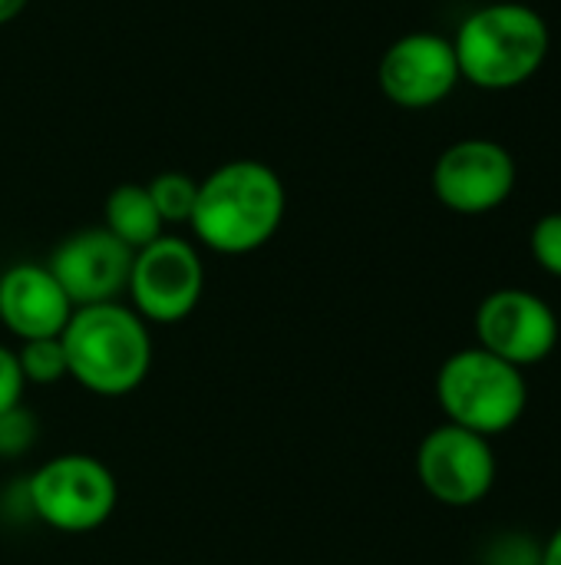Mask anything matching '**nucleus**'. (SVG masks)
I'll list each match as a JSON object with an SVG mask.
<instances>
[{
  "label": "nucleus",
  "mask_w": 561,
  "mask_h": 565,
  "mask_svg": "<svg viewBox=\"0 0 561 565\" xmlns=\"http://www.w3.org/2000/svg\"><path fill=\"white\" fill-rule=\"evenodd\" d=\"M103 228H109L122 245H129L132 252L145 248L149 242H155L159 235H165V222L155 212V202L149 195L145 185L136 182H122L106 195L103 205Z\"/></svg>",
  "instance_id": "13"
},
{
  "label": "nucleus",
  "mask_w": 561,
  "mask_h": 565,
  "mask_svg": "<svg viewBox=\"0 0 561 565\" xmlns=\"http://www.w3.org/2000/svg\"><path fill=\"white\" fill-rule=\"evenodd\" d=\"M423 490L446 507H473L496 487V454L489 437L456 424L433 427L417 450Z\"/></svg>",
  "instance_id": "7"
},
{
  "label": "nucleus",
  "mask_w": 561,
  "mask_h": 565,
  "mask_svg": "<svg viewBox=\"0 0 561 565\" xmlns=\"http://www.w3.org/2000/svg\"><path fill=\"white\" fill-rule=\"evenodd\" d=\"M377 79L384 96L400 109H430L443 103L463 76L453 40L420 30L387 46V53L380 56Z\"/></svg>",
  "instance_id": "10"
},
{
  "label": "nucleus",
  "mask_w": 561,
  "mask_h": 565,
  "mask_svg": "<svg viewBox=\"0 0 561 565\" xmlns=\"http://www.w3.org/2000/svg\"><path fill=\"white\" fill-rule=\"evenodd\" d=\"M145 189H149L155 212L165 225H188L195 195H198V179H192L185 172H159Z\"/></svg>",
  "instance_id": "14"
},
{
  "label": "nucleus",
  "mask_w": 561,
  "mask_h": 565,
  "mask_svg": "<svg viewBox=\"0 0 561 565\" xmlns=\"http://www.w3.org/2000/svg\"><path fill=\"white\" fill-rule=\"evenodd\" d=\"M479 348L526 371L552 358L559 344V318L549 301L526 288H499L476 308Z\"/></svg>",
  "instance_id": "8"
},
{
  "label": "nucleus",
  "mask_w": 561,
  "mask_h": 565,
  "mask_svg": "<svg viewBox=\"0 0 561 565\" xmlns=\"http://www.w3.org/2000/svg\"><path fill=\"white\" fill-rule=\"evenodd\" d=\"M73 301L46 265L20 262L0 275V321L20 341L60 338Z\"/></svg>",
  "instance_id": "12"
},
{
  "label": "nucleus",
  "mask_w": 561,
  "mask_h": 565,
  "mask_svg": "<svg viewBox=\"0 0 561 565\" xmlns=\"http://www.w3.org/2000/svg\"><path fill=\"white\" fill-rule=\"evenodd\" d=\"M26 3H30V0H0V26L13 23V20L26 10Z\"/></svg>",
  "instance_id": "21"
},
{
  "label": "nucleus",
  "mask_w": 561,
  "mask_h": 565,
  "mask_svg": "<svg viewBox=\"0 0 561 565\" xmlns=\"http://www.w3.org/2000/svg\"><path fill=\"white\" fill-rule=\"evenodd\" d=\"M516 189V159L493 139H460L433 166V192L456 215H486Z\"/></svg>",
  "instance_id": "9"
},
{
  "label": "nucleus",
  "mask_w": 561,
  "mask_h": 565,
  "mask_svg": "<svg viewBox=\"0 0 561 565\" xmlns=\"http://www.w3.org/2000/svg\"><path fill=\"white\" fill-rule=\"evenodd\" d=\"M119 500L109 467L86 454H63L46 460L30 477V507L56 533L99 530Z\"/></svg>",
  "instance_id": "5"
},
{
  "label": "nucleus",
  "mask_w": 561,
  "mask_h": 565,
  "mask_svg": "<svg viewBox=\"0 0 561 565\" xmlns=\"http://www.w3.org/2000/svg\"><path fill=\"white\" fill-rule=\"evenodd\" d=\"M23 391H26V381H23L17 351L0 344V417L23 404Z\"/></svg>",
  "instance_id": "19"
},
{
  "label": "nucleus",
  "mask_w": 561,
  "mask_h": 565,
  "mask_svg": "<svg viewBox=\"0 0 561 565\" xmlns=\"http://www.w3.org/2000/svg\"><path fill=\"white\" fill-rule=\"evenodd\" d=\"M60 344L69 377L99 397L132 394L152 367L149 328L119 301L73 308Z\"/></svg>",
  "instance_id": "2"
},
{
  "label": "nucleus",
  "mask_w": 561,
  "mask_h": 565,
  "mask_svg": "<svg viewBox=\"0 0 561 565\" xmlns=\"http://www.w3.org/2000/svg\"><path fill=\"white\" fill-rule=\"evenodd\" d=\"M529 248L542 271L561 278V212H549L532 225Z\"/></svg>",
  "instance_id": "17"
},
{
  "label": "nucleus",
  "mask_w": 561,
  "mask_h": 565,
  "mask_svg": "<svg viewBox=\"0 0 561 565\" xmlns=\"http://www.w3.org/2000/svg\"><path fill=\"white\" fill-rule=\"evenodd\" d=\"M288 209L281 175L258 159H231L198 182L192 232L218 255H248L265 248Z\"/></svg>",
  "instance_id": "1"
},
{
  "label": "nucleus",
  "mask_w": 561,
  "mask_h": 565,
  "mask_svg": "<svg viewBox=\"0 0 561 565\" xmlns=\"http://www.w3.org/2000/svg\"><path fill=\"white\" fill-rule=\"evenodd\" d=\"M552 46L549 23L539 10L516 0H496L473 10L456 36L460 76L479 89H513L529 83Z\"/></svg>",
  "instance_id": "3"
},
{
  "label": "nucleus",
  "mask_w": 561,
  "mask_h": 565,
  "mask_svg": "<svg viewBox=\"0 0 561 565\" xmlns=\"http://www.w3.org/2000/svg\"><path fill=\"white\" fill-rule=\"evenodd\" d=\"M132 311L152 324L185 321L205 291V265L192 242L179 235H159L132 255L126 285Z\"/></svg>",
  "instance_id": "6"
},
{
  "label": "nucleus",
  "mask_w": 561,
  "mask_h": 565,
  "mask_svg": "<svg viewBox=\"0 0 561 565\" xmlns=\"http://www.w3.org/2000/svg\"><path fill=\"white\" fill-rule=\"evenodd\" d=\"M132 255L136 252L129 245H122L109 228L99 225L66 235L53 248L46 268L66 291L73 308H86V305L116 301L126 291Z\"/></svg>",
  "instance_id": "11"
},
{
  "label": "nucleus",
  "mask_w": 561,
  "mask_h": 565,
  "mask_svg": "<svg viewBox=\"0 0 561 565\" xmlns=\"http://www.w3.org/2000/svg\"><path fill=\"white\" fill-rule=\"evenodd\" d=\"M436 401L446 414V424L493 440L522 420L529 407V387L519 367L476 344L443 361L436 374Z\"/></svg>",
  "instance_id": "4"
},
{
  "label": "nucleus",
  "mask_w": 561,
  "mask_h": 565,
  "mask_svg": "<svg viewBox=\"0 0 561 565\" xmlns=\"http://www.w3.org/2000/svg\"><path fill=\"white\" fill-rule=\"evenodd\" d=\"M479 565H542V543L532 533L506 530L486 543Z\"/></svg>",
  "instance_id": "16"
},
{
  "label": "nucleus",
  "mask_w": 561,
  "mask_h": 565,
  "mask_svg": "<svg viewBox=\"0 0 561 565\" xmlns=\"http://www.w3.org/2000/svg\"><path fill=\"white\" fill-rule=\"evenodd\" d=\"M542 565H561V526L542 543Z\"/></svg>",
  "instance_id": "20"
},
{
  "label": "nucleus",
  "mask_w": 561,
  "mask_h": 565,
  "mask_svg": "<svg viewBox=\"0 0 561 565\" xmlns=\"http://www.w3.org/2000/svg\"><path fill=\"white\" fill-rule=\"evenodd\" d=\"M17 361H20L23 381H26V384H36V387H50V384L69 377V371H66V354H63L60 338L23 341V348L17 351Z\"/></svg>",
  "instance_id": "15"
},
{
  "label": "nucleus",
  "mask_w": 561,
  "mask_h": 565,
  "mask_svg": "<svg viewBox=\"0 0 561 565\" xmlns=\"http://www.w3.org/2000/svg\"><path fill=\"white\" fill-rule=\"evenodd\" d=\"M33 444V417L23 404L0 417V457H20Z\"/></svg>",
  "instance_id": "18"
}]
</instances>
